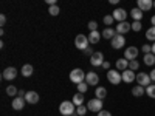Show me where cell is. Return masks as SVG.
<instances>
[{"instance_id": "6da1fadb", "label": "cell", "mask_w": 155, "mask_h": 116, "mask_svg": "<svg viewBox=\"0 0 155 116\" xmlns=\"http://www.w3.org/2000/svg\"><path fill=\"white\" fill-rule=\"evenodd\" d=\"M59 111L64 116H73L76 113V105L73 104V101H64L59 107Z\"/></svg>"}, {"instance_id": "7a4b0ae2", "label": "cell", "mask_w": 155, "mask_h": 116, "mask_svg": "<svg viewBox=\"0 0 155 116\" xmlns=\"http://www.w3.org/2000/svg\"><path fill=\"white\" fill-rule=\"evenodd\" d=\"M85 73L81 70V68H74V70H71V73H70V81L73 82V84H81V82H84V79H85Z\"/></svg>"}, {"instance_id": "3957f363", "label": "cell", "mask_w": 155, "mask_h": 116, "mask_svg": "<svg viewBox=\"0 0 155 116\" xmlns=\"http://www.w3.org/2000/svg\"><path fill=\"white\" fill-rule=\"evenodd\" d=\"M74 45H76V48H78V50L85 51V50L90 47L88 37H87V36H84V34H78V36H76V39H74Z\"/></svg>"}, {"instance_id": "277c9868", "label": "cell", "mask_w": 155, "mask_h": 116, "mask_svg": "<svg viewBox=\"0 0 155 116\" xmlns=\"http://www.w3.org/2000/svg\"><path fill=\"white\" fill-rule=\"evenodd\" d=\"M107 79H109L110 84L118 85V84H121V81H123V76H121V73H120L118 70H109V71H107Z\"/></svg>"}, {"instance_id": "5b68a950", "label": "cell", "mask_w": 155, "mask_h": 116, "mask_svg": "<svg viewBox=\"0 0 155 116\" xmlns=\"http://www.w3.org/2000/svg\"><path fill=\"white\" fill-rule=\"evenodd\" d=\"M110 45H112L113 50H121V48H124V45H126V37L121 36V34H116L112 40H110Z\"/></svg>"}, {"instance_id": "8992f818", "label": "cell", "mask_w": 155, "mask_h": 116, "mask_svg": "<svg viewBox=\"0 0 155 116\" xmlns=\"http://www.w3.org/2000/svg\"><path fill=\"white\" fill-rule=\"evenodd\" d=\"M87 108L90 110V111H101L102 110V99H98V98H95V99H90L88 101V104H87Z\"/></svg>"}, {"instance_id": "52a82bcc", "label": "cell", "mask_w": 155, "mask_h": 116, "mask_svg": "<svg viewBox=\"0 0 155 116\" xmlns=\"http://www.w3.org/2000/svg\"><path fill=\"white\" fill-rule=\"evenodd\" d=\"M138 53H140V50L137 47H129V48L124 50V59H127L129 62H130V60H137Z\"/></svg>"}, {"instance_id": "ba28073f", "label": "cell", "mask_w": 155, "mask_h": 116, "mask_svg": "<svg viewBox=\"0 0 155 116\" xmlns=\"http://www.w3.org/2000/svg\"><path fill=\"white\" fill-rule=\"evenodd\" d=\"M137 84L138 85H141V87H149L150 85V82H152V79H150V76L149 74H146V73H138L137 74Z\"/></svg>"}, {"instance_id": "9c48e42d", "label": "cell", "mask_w": 155, "mask_h": 116, "mask_svg": "<svg viewBox=\"0 0 155 116\" xmlns=\"http://www.w3.org/2000/svg\"><path fill=\"white\" fill-rule=\"evenodd\" d=\"M104 54L99 53V51H95V54L90 57V63H92L93 67H102V63H104Z\"/></svg>"}, {"instance_id": "30bf717a", "label": "cell", "mask_w": 155, "mask_h": 116, "mask_svg": "<svg viewBox=\"0 0 155 116\" xmlns=\"http://www.w3.org/2000/svg\"><path fill=\"white\" fill-rule=\"evenodd\" d=\"M112 16L115 20H118V23H121V22H126V19H127V11L124 8H116Z\"/></svg>"}, {"instance_id": "8fae6325", "label": "cell", "mask_w": 155, "mask_h": 116, "mask_svg": "<svg viewBox=\"0 0 155 116\" xmlns=\"http://www.w3.org/2000/svg\"><path fill=\"white\" fill-rule=\"evenodd\" d=\"M130 30H132V23H129V22H121V23L116 25V28H115L116 34H121V36H124L126 33H129Z\"/></svg>"}, {"instance_id": "7c38bea8", "label": "cell", "mask_w": 155, "mask_h": 116, "mask_svg": "<svg viewBox=\"0 0 155 116\" xmlns=\"http://www.w3.org/2000/svg\"><path fill=\"white\" fill-rule=\"evenodd\" d=\"M16 76H17V70L14 67H8L2 73V77L5 81H12V79H16Z\"/></svg>"}, {"instance_id": "4fadbf2b", "label": "cell", "mask_w": 155, "mask_h": 116, "mask_svg": "<svg viewBox=\"0 0 155 116\" xmlns=\"http://www.w3.org/2000/svg\"><path fill=\"white\" fill-rule=\"evenodd\" d=\"M137 8H140L143 12L149 11V9L153 8V2H152V0H138V2H137Z\"/></svg>"}, {"instance_id": "5bb4252c", "label": "cell", "mask_w": 155, "mask_h": 116, "mask_svg": "<svg viewBox=\"0 0 155 116\" xmlns=\"http://www.w3.org/2000/svg\"><path fill=\"white\" fill-rule=\"evenodd\" d=\"M121 76H123V82H126V84H130V82H134V79H137V74H135V71H132V70L123 71Z\"/></svg>"}, {"instance_id": "9a60e30c", "label": "cell", "mask_w": 155, "mask_h": 116, "mask_svg": "<svg viewBox=\"0 0 155 116\" xmlns=\"http://www.w3.org/2000/svg\"><path fill=\"white\" fill-rule=\"evenodd\" d=\"M85 82L88 84V85H98V82H99V76L95 73V71H90V73H87V76H85Z\"/></svg>"}, {"instance_id": "2e32d148", "label": "cell", "mask_w": 155, "mask_h": 116, "mask_svg": "<svg viewBox=\"0 0 155 116\" xmlns=\"http://www.w3.org/2000/svg\"><path fill=\"white\" fill-rule=\"evenodd\" d=\"M25 101L28 102V104H37L39 102V95L36 92H27V95H25Z\"/></svg>"}, {"instance_id": "e0dca14e", "label": "cell", "mask_w": 155, "mask_h": 116, "mask_svg": "<svg viewBox=\"0 0 155 116\" xmlns=\"http://www.w3.org/2000/svg\"><path fill=\"white\" fill-rule=\"evenodd\" d=\"M25 102H27V101H25V98H14V99H12V108H14V110H22L23 107H25Z\"/></svg>"}, {"instance_id": "ac0fdd59", "label": "cell", "mask_w": 155, "mask_h": 116, "mask_svg": "<svg viewBox=\"0 0 155 116\" xmlns=\"http://www.w3.org/2000/svg\"><path fill=\"white\" fill-rule=\"evenodd\" d=\"M88 37V42H90V45H95V44H98L99 40H101V34L98 33V31H90V34L87 36Z\"/></svg>"}, {"instance_id": "d6986e66", "label": "cell", "mask_w": 155, "mask_h": 116, "mask_svg": "<svg viewBox=\"0 0 155 116\" xmlns=\"http://www.w3.org/2000/svg\"><path fill=\"white\" fill-rule=\"evenodd\" d=\"M116 70L118 71H126V70H129V60L127 59H118L116 60Z\"/></svg>"}, {"instance_id": "ffe728a7", "label": "cell", "mask_w": 155, "mask_h": 116, "mask_svg": "<svg viewBox=\"0 0 155 116\" xmlns=\"http://www.w3.org/2000/svg\"><path fill=\"white\" fill-rule=\"evenodd\" d=\"M130 16H132L134 22H141V19H143V11H141L140 8H132Z\"/></svg>"}, {"instance_id": "44dd1931", "label": "cell", "mask_w": 155, "mask_h": 116, "mask_svg": "<svg viewBox=\"0 0 155 116\" xmlns=\"http://www.w3.org/2000/svg\"><path fill=\"white\" fill-rule=\"evenodd\" d=\"M101 36L104 37V39H107V40H109V39H110V40H112V39H113V37L116 36V31H115L113 28H110V27H109V28H106L104 31L101 33Z\"/></svg>"}, {"instance_id": "7402d4cb", "label": "cell", "mask_w": 155, "mask_h": 116, "mask_svg": "<svg viewBox=\"0 0 155 116\" xmlns=\"http://www.w3.org/2000/svg\"><path fill=\"white\" fill-rule=\"evenodd\" d=\"M144 93H146V88L141 87V85H135V87L132 88V95H134L135 98H141Z\"/></svg>"}, {"instance_id": "603a6c76", "label": "cell", "mask_w": 155, "mask_h": 116, "mask_svg": "<svg viewBox=\"0 0 155 116\" xmlns=\"http://www.w3.org/2000/svg\"><path fill=\"white\" fill-rule=\"evenodd\" d=\"M33 71H34V68H33V65H30V63H25V65L22 67V76H25V77H30L33 74Z\"/></svg>"}, {"instance_id": "cb8c5ba5", "label": "cell", "mask_w": 155, "mask_h": 116, "mask_svg": "<svg viewBox=\"0 0 155 116\" xmlns=\"http://www.w3.org/2000/svg\"><path fill=\"white\" fill-rule=\"evenodd\" d=\"M73 104L76 105V107H79V105H84V95L82 93H76L74 96H73Z\"/></svg>"}, {"instance_id": "d4e9b609", "label": "cell", "mask_w": 155, "mask_h": 116, "mask_svg": "<svg viewBox=\"0 0 155 116\" xmlns=\"http://www.w3.org/2000/svg\"><path fill=\"white\" fill-rule=\"evenodd\" d=\"M95 96H96L98 99H104V98L107 96V90H106L104 87H96V90H95Z\"/></svg>"}, {"instance_id": "484cf974", "label": "cell", "mask_w": 155, "mask_h": 116, "mask_svg": "<svg viewBox=\"0 0 155 116\" xmlns=\"http://www.w3.org/2000/svg\"><path fill=\"white\" fill-rule=\"evenodd\" d=\"M143 62L146 63V65L152 67L153 63H155V56H153L152 53H149V54H144V59H143Z\"/></svg>"}, {"instance_id": "4316f807", "label": "cell", "mask_w": 155, "mask_h": 116, "mask_svg": "<svg viewBox=\"0 0 155 116\" xmlns=\"http://www.w3.org/2000/svg\"><path fill=\"white\" fill-rule=\"evenodd\" d=\"M146 95L152 99H155V84H150L149 87H146Z\"/></svg>"}, {"instance_id": "83f0119b", "label": "cell", "mask_w": 155, "mask_h": 116, "mask_svg": "<svg viewBox=\"0 0 155 116\" xmlns=\"http://www.w3.org/2000/svg\"><path fill=\"white\" fill-rule=\"evenodd\" d=\"M146 39H149V40L155 42V27H150V28L146 31Z\"/></svg>"}, {"instance_id": "f1b7e54d", "label": "cell", "mask_w": 155, "mask_h": 116, "mask_svg": "<svg viewBox=\"0 0 155 116\" xmlns=\"http://www.w3.org/2000/svg\"><path fill=\"white\" fill-rule=\"evenodd\" d=\"M19 93V90L14 87V85H9V87H6V95L8 96H16Z\"/></svg>"}, {"instance_id": "f546056e", "label": "cell", "mask_w": 155, "mask_h": 116, "mask_svg": "<svg viewBox=\"0 0 155 116\" xmlns=\"http://www.w3.org/2000/svg\"><path fill=\"white\" fill-rule=\"evenodd\" d=\"M87 90H88V84L87 82H81V84H78V93H85L87 92Z\"/></svg>"}, {"instance_id": "4dcf8cb0", "label": "cell", "mask_w": 155, "mask_h": 116, "mask_svg": "<svg viewBox=\"0 0 155 116\" xmlns=\"http://www.w3.org/2000/svg\"><path fill=\"white\" fill-rule=\"evenodd\" d=\"M48 12H50L51 16H58L59 12H61V9H59L58 5H53V6H50V8H48Z\"/></svg>"}, {"instance_id": "1f68e13d", "label": "cell", "mask_w": 155, "mask_h": 116, "mask_svg": "<svg viewBox=\"0 0 155 116\" xmlns=\"http://www.w3.org/2000/svg\"><path fill=\"white\" fill-rule=\"evenodd\" d=\"M138 68H140V62L138 60H130V62H129V70L137 71Z\"/></svg>"}, {"instance_id": "d6a6232c", "label": "cell", "mask_w": 155, "mask_h": 116, "mask_svg": "<svg viewBox=\"0 0 155 116\" xmlns=\"http://www.w3.org/2000/svg\"><path fill=\"white\" fill-rule=\"evenodd\" d=\"M87 110H88V108H87L85 105H79V107L76 108V113H78V116H84V114L87 113Z\"/></svg>"}, {"instance_id": "836d02e7", "label": "cell", "mask_w": 155, "mask_h": 116, "mask_svg": "<svg viewBox=\"0 0 155 116\" xmlns=\"http://www.w3.org/2000/svg\"><path fill=\"white\" fill-rule=\"evenodd\" d=\"M87 27H88V30H90V31H98V22H95V20H90Z\"/></svg>"}, {"instance_id": "e575fe53", "label": "cell", "mask_w": 155, "mask_h": 116, "mask_svg": "<svg viewBox=\"0 0 155 116\" xmlns=\"http://www.w3.org/2000/svg\"><path fill=\"white\" fill-rule=\"evenodd\" d=\"M141 28H143V23H141V22H134V23H132V30H134L135 33L141 31Z\"/></svg>"}, {"instance_id": "d590c367", "label": "cell", "mask_w": 155, "mask_h": 116, "mask_svg": "<svg viewBox=\"0 0 155 116\" xmlns=\"http://www.w3.org/2000/svg\"><path fill=\"white\" fill-rule=\"evenodd\" d=\"M141 51H143V53L144 54H149V53H152V45H143V47H141Z\"/></svg>"}, {"instance_id": "8d00e7d4", "label": "cell", "mask_w": 155, "mask_h": 116, "mask_svg": "<svg viewBox=\"0 0 155 116\" xmlns=\"http://www.w3.org/2000/svg\"><path fill=\"white\" fill-rule=\"evenodd\" d=\"M113 20H115V19H113V16H106V17H104V23L107 25V28L113 23Z\"/></svg>"}, {"instance_id": "74e56055", "label": "cell", "mask_w": 155, "mask_h": 116, "mask_svg": "<svg viewBox=\"0 0 155 116\" xmlns=\"http://www.w3.org/2000/svg\"><path fill=\"white\" fill-rule=\"evenodd\" d=\"M84 54H87V56H90V57H92V56L95 54V51H93V48H92V47H88V48L84 51Z\"/></svg>"}, {"instance_id": "f35d334b", "label": "cell", "mask_w": 155, "mask_h": 116, "mask_svg": "<svg viewBox=\"0 0 155 116\" xmlns=\"http://www.w3.org/2000/svg\"><path fill=\"white\" fill-rule=\"evenodd\" d=\"M98 116H112V113L107 111V110H101V111L98 113Z\"/></svg>"}, {"instance_id": "ab89813d", "label": "cell", "mask_w": 155, "mask_h": 116, "mask_svg": "<svg viewBox=\"0 0 155 116\" xmlns=\"http://www.w3.org/2000/svg\"><path fill=\"white\" fill-rule=\"evenodd\" d=\"M5 23H6V16H5V14H2V16H0V25L3 27Z\"/></svg>"}, {"instance_id": "60d3db41", "label": "cell", "mask_w": 155, "mask_h": 116, "mask_svg": "<svg viewBox=\"0 0 155 116\" xmlns=\"http://www.w3.org/2000/svg\"><path fill=\"white\" fill-rule=\"evenodd\" d=\"M102 68H104V70H110V62H104V63H102Z\"/></svg>"}, {"instance_id": "b9f144b4", "label": "cell", "mask_w": 155, "mask_h": 116, "mask_svg": "<svg viewBox=\"0 0 155 116\" xmlns=\"http://www.w3.org/2000/svg\"><path fill=\"white\" fill-rule=\"evenodd\" d=\"M149 76H150V79H152V82H155V68L149 73Z\"/></svg>"}, {"instance_id": "7bdbcfd3", "label": "cell", "mask_w": 155, "mask_h": 116, "mask_svg": "<svg viewBox=\"0 0 155 116\" xmlns=\"http://www.w3.org/2000/svg\"><path fill=\"white\" fill-rule=\"evenodd\" d=\"M25 95H27V92H23V90H19V93H17L19 98H25Z\"/></svg>"}, {"instance_id": "ee69618b", "label": "cell", "mask_w": 155, "mask_h": 116, "mask_svg": "<svg viewBox=\"0 0 155 116\" xmlns=\"http://www.w3.org/2000/svg\"><path fill=\"white\" fill-rule=\"evenodd\" d=\"M150 23H152V27H155V16H152V19H150Z\"/></svg>"}, {"instance_id": "f6af8a7d", "label": "cell", "mask_w": 155, "mask_h": 116, "mask_svg": "<svg viewBox=\"0 0 155 116\" xmlns=\"http://www.w3.org/2000/svg\"><path fill=\"white\" fill-rule=\"evenodd\" d=\"M152 54H153V56H155V42H153V44H152Z\"/></svg>"}, {"instance_id": "bcb514c9", "label": "cell", "mask_w": 155, "mask_h": 116, "mask_svg": "<svg viewBox=\"0 0 155 116\" xmlns=\"http://www.w3.org/2000/svg\"><path fill=\"white\" fill-rule=\"evenodd\" d=\"M153 8H155V2H153Z\"/></svg>"}, {"instance_id": "7dc6e473", "label": "cell", "mask_w": 155, "mask_h": 116, "mask_svg": "<svg viewBox=\"0 0 155 116\" xmlns=\"http://www.w3.org/2000/svg\"><path fill=\"white\" fill-rule=\"evenodd\" d=\"M95 116H98V114H95Z\"/></svg>"}, {"instance_id": "c3c4849f", "label": "cell", "mask_w": 155, "mask_h": 116, "mask_svg": "<svg viewBox=\"0 0 155 116\" xmlns=\"http://www.w3.org/2000/svg\"><path fill=\"white\" fill-rule=\"evenodd\" d=\"M73 116H74V114H73Z\"/></svg>"}]
</instances>
